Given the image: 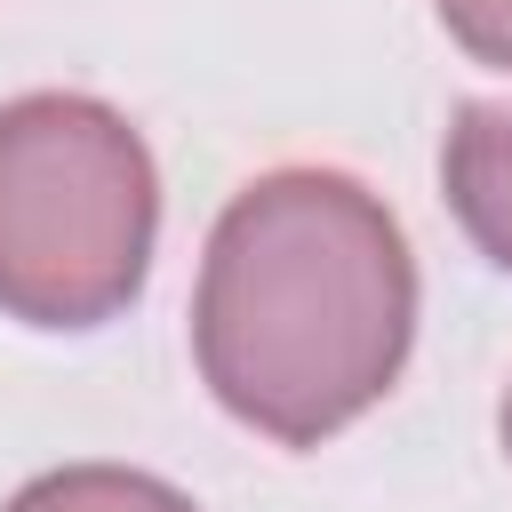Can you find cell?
I'll use <instances>...</instances> for the list:
<instances>
[{"mask_svg":"<svg viewBox=\"0 0 512 512\" xmlns=\"http://www.w3.org/2000/svg\"><path fill=\"white\" fill-rule=\"evenodd\" d=\"M208 376L216 392L304 440L352 416L400 360L408 264L392 224L336 176H280L248 192L208 264Z\"/></svg>","mask_w":512,"mask_h":512,"instance_id":"obj_1","label":"cell"},{"mask_svg":"<svg viewBox=\"0 0 512 512\" xmlns=\"http://www.w3.org/2000/svg\"><path fill=\"white\" fill-rule=\"evenodd\" d=\"M456 208L464 224L496 248V264H512V112L472 104L456 128Z\"/></svg>","mask_w":512,"mask_h":512,"instance_id":"obj_2","label":"cell"}]
</instances>
